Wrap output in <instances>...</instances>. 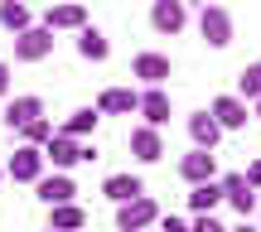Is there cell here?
I'll return each instance as SVG.
<instances>
[{
    "label": "cell",
    "instance_id": "cell-1",
    "mask_svg": "<svg viewBox=\"0 0 261 232\" xmlns=\"http://www.w3.org/2000/svg\"><path fill=\"white\" fill-rule=\"evenodd\" d=\"M39 150H44V160H54V169H73L77 160H97V150H92V145H83V140L63 136V131H54V136H48Z\"/></svg>",
    "mask_w": 261,
    "mask_h": 232
},
{
    "label": "cell",
    "instance_id": "cell-2",
    "mask_svg": "<svg viewBox=\"0 0 261 232\" xmlns=\"http://www.w3.org/2000/svg\"><path fill=\"white\" fill-rule=\"evenodd\" d=\"M150 223H160V208L150 194L130 198V203H116V232H145Z\"/></svg>",
    "mask_w": 261,
    "mask_h": 232
},
{
    "label": "cell",
    "instance_id": "cell-3",
    "mask_svg": "<svg viewBox=\"0 0 261 232\" xmlns=\"http://www.w3.org/2000/svg\"><path fill=\"white\" fill-rule=\"evenodd\" d=\"M198 34H203L208 48H227V44H232V15H227L223 5H203V15H198Z\"/></svg>",
    "mask_w": 261,
    "mask_h": 232
},
{
    "label": "cell",
    "instance_id": "cell-4",
    "mask_svg": "<svg viewBox=\"0 0 261 232\" xmlns=\"http://www.w3.org/2000/svg\"><path fill=\"white\" fill-rule=\"evenodd\" d=\"M48 54H54V29L29 24L24 34H15V58L19 63H39V58H48Z\"/></svg>",
    "mask_w": 261,
    "mask_h": 232
},
{
    "label": "cell",
    "instance_id": "cell-5",
    "mask_svg": "<svg viewBox=\"0 0 261 232\" xmlns=\"http://www.w3.org/2000/svg\"><path fill=\"white\" fill-rule=\"evenodd\" d=\"M15 184H34V179H44V150L39 145H19L15 155H10V169H5Z\"/></svg>",
    "mask_w": 261,
    "mask_h": 232
},
{
    "label": "cell",
    "instance_id": "cell-6",
    "mask_svg": "<svg viewBox=\"0 0 261 232\" xmlns=\"http://www.w3.org/2000/svg\"><path fill=\"white\" fill-rule=\"evenodd\" d=\"M150 24H155L160 34H179V29L189 24L184 0H155V5H150Z\"/></svg>",
    "mask_w": 261,
    "mask_h": 232
},
{
    "label": "cell",
    "instance_id": "cell-7",
    "mask_svg": "<svg viewBox=\"0 0 261 232\" xmlns=\"http://www.w3.org/2000/svg\"><path fill=\"white\" fill-rule=\"evenodd\" d=\"M179 174H184L189 184H208V179L218 174V155L213 150H189V155L179 160Z\"/></svg>",
    "mask_w": 261,
    "mask_h": 232
},
{
    "label": "cell",
    "instance_id": "cell-8",
    "mask_svg": "<svg viewBox=\"0 0 261 232\" xmlns=\"http://www.w3.org/2000/svg\"><path fill=\"white\" fill-rule=\"evenodd\" d=\"M218 189H223V198H227V203H232V208H237L242 218H247V213L256 208V189L247 184L242 174H223V179H218Z\"/></svg>",
    "mask_w": 261,
    "mask_h": 232
},
{
    "label": "cell",
    "instance_id": "cell-9",
    "mask_svg": "<svg viewBox=\"0 0 261 232\" xmlns=\"http://www.w3.org/2000/svg\"><path fill=\"white\" fill-rule=\"evenodd\" d=\"M208 116H213L223 131H242L252 112H247V102H242V97H218V102L208 107Z\"/></svg>",
    "mask_w": 261,
    "mask_h": 232
},
{
    "label": "cell",
    "instance_id": "cell-10",
    "mask_svg": "<svg viewBox=\"0 0 261 232\" xmlns=\"http://www.w3.org/2000/svg\"><path fill=\"white\" fill-rule=\"evenodd\" d=\"M130 155H136L140 165H155V160L165 155V140H160V126H140V131H130Z\"/></svg>",
    "mask_w": 261,
    "mask_h": 232
},
{
    "label": "cell",
    "instance_id": "cell-11",
    "mask_svg": "<svg viewBox=\"0 0 261 232\" xmlns=\"http://www.w3.org/2000/svg\"><path fill=\"white\" fill-rule=\"evenodd\" d=\"M34 184H39V198H44L48 208L73 203V198H77V184H73L68 174H48V179H34Z\"/></svg>",
    "mask_w": 261,
    "mask_h": 232
},
{
    "label": "cell",
    "instance_id": "cell-12",
    "mask_svg": "<svg viewBox=\"0 0 261 232\" xmlns=\"http://www.w3.org/2000/svg\"><path fill=\"white\" fill-rule=\"evenodd\" d=\"M136 107H140V92H130V87H107L97 97V112H107V116H130Z\"/></svg>",
    "mask_w": 261,
    "mask_h": 232
},
{
    "label": "cell",
    "instance_id": "cell-13",
    "mask_svg": "<svg viewBox=\"0 0 261 232\" xmlns=\"http://www.w3.org/2000/svg\"><path fill=\"white\" fill-rule=\"evenodd\" d=\"M87 24V10L83 5H73V0H63V5H48V15H44V29H83Z\"/></svg>",
    "mask_w": 261,
    "mask_h": 232
},
{
    "label": "cell",
    "instance_id": "cell-14",
    "mask_svg": "<svg viewBox=\"0 0 261 232\" xmlns=\"http://www.w3.org/2000/svg\"><path fill=\"white\" fill-rule=\"evenodd\" d=\"M130 73H136L140 83L160 87V83L169 78V58H165V54H136V63H130Z\"/></svg>",
    "mask_w": 261,
    "mask_h": 232
},
{
    "label": "cell",
    "instance_id": "cell-15",
    "mask_svg": "<svg viewBox=\"0 0 261 232\" xmlns=\"http://www.w3.org/2000/svg\"><path fill=\"white\" fill-rule=\"evenodd\" d=\"M140 116H145V126H165L169 121V92L165 87H150V92H140Z\"/></svg>",
    "mask_w": 261,
    "mask_h": 232
},
{
    "label": "cell",
    "instance_id": "cell-16",
    "mask_svg": "<svg viewBox=\"0 0 261 232\" xmlns=\"http://www.w3.org/2000/svg\"><path fill=\"white\" fill-rule=\"evenodd\" d=\"M189 136H194V150H213L218 140H223V126H218L208 112H194L189 116Z\"/></svg>",
    "mask_w": 261,
    "mask_h": 232
},
{
    "label": "cell",
    "instance_id": "cell-17",
    "mask_svg": "<svg viewBox=\"0 0 261 232\" xmlns=\"http://www.w3.org/2000/svg\"><path fill=\"white\" fill-rule=\"evenodd\" d=\"M44 116V102H39V97H15V102L5 107V126L10 131H24L29 121H39Z\"/></svg>",
    "mask_w": 261,
    "mask_h": 232
},
{
    "label": "cell",
    "instance_id": "cell-18",
    "mask_svg": "<svg viewBox=\"0 0 261 232\" xmlns=\"http://www.w3.org/2000/svg\"><path fill=\"white\" fill-rule=\"evenodd\" d=\"M77 54H83L87 63H102V58L112 54V44H107V34H102V29L83 24V29H77Z\"/></svg>",
    "mask_w": 261,
    "mask_h": 232
},
{
    "label": "cell",
    "instance_id": "cell-19",
    "mask_svg": "<svg viewBox=\"0 0 261 232\" xmlns=\"http://www.w3.org/2000/svg\"><path fill=\"white\" fill-rule=\"evenodd\" d=\"M102 194L112 198V203H130V198H140V194H145V184H140L136 174H112V179L102 184Z\"/></svg>",
    "mask_w": 261,
    "mask_h": 232
},
{
    "label": "cell",
    "instance_id": "cell-20",
    "mask_svg": "<svg viewBox=\"0 0 261 232\" xmlns=\"http://www.w3.org/2000/svg\"><path fill=\"white\" fill-rule=\"evenodd\" d=\"M0 24H5L10 34H24V29L34 24V15H29L24 0H0Z\"/></svg>",
    "mask_w": 261,
    "mask_h": 232
},
{
    "label": "cell",
    "instance_id": "cell-21",
    "mask_svg": "<svg viewBox=\"0 0 261 232\" xmlns=\"http://www.w3.org/2000/svg\"><path fill=\"white\" fill-rule=\"evenodd\" d=\"M218 203H223V189H218V179L194 184V194H189V208H194V213H213Z\"/></svg>",
    "mask_w": 261,
    "mask_h": 232
},
{
    "label": "cell",
    "instance_id": "cell-22",
    "mask_svg": "<svg viewBox=\"0 0 261 232\" xmlns=\"http://www.w3.org/2000/svg\"><path fill=\"white\" fill-rule=\"evenodd\" d=\"M97 116H102V112H92V107H77V112L63 121V136H73V140L92 136V131H97Z\"/></svg>",
    "mask_w": 261,
    "mask_h": 232
},
{
    "label": "cell",
    "instance_id": "cell-23",
    "mask_svg": "<svg viewBox=\"0 0 261 232\" xmlns=\"http://www.w3.org/2000/svg\"><path fill=\"white\" fill-rule=\"evenodd\" d=\"M48 227H54V232H77V227H87V213H83L77 203H58Z\"/></svg>",
    "mask_w": 261,
    "mask_h": 232
},
{
    "label": "cell",
    "instance_id": "cell-24",
    "mask_svg": "<svg viewBox=\"0 0 261 232\" xmlns=\"http://www.w3.org/2000/svg\"><path fill=\"white\" fill-rule=\"evenodd\" d=\"M237 87H242V102H256L261 97V63H247L242 78H237Z\"/></svg>",
    "mask_w": 261,
    "mask_h": 232
},
{
    "label": "cell",
    "instance_id": "cell-25",
    "mask_svg": "<svg viewBox=\"0 0 261 232\" xmlns=\"http://www.w3.org/2000/svg\"><path fill=\"white\" fill-rule=\"evenodd\" d=\"M19 136H24V145H44V140H48V136H54V126H48V121H44V116H39V121H29V126H24V131H19Z\"/></svg>",
    "mask_w": 261,
    "mask_h": 232
},
{
    "label": "cell",
    "instance_id": "cell-26",
    "mask_svg": "<svg viewBox=\"0 0 261 232\" xmlns=\"http://www.w3.org/2000/svg\"><path fill=\"white\" fill-rule=\"evenodd\" d=\"M194 232H227L223 223H218L213 213H198V223H194Z\"/></svg>",
    "mask_w": 261,
    "mask_h": 232
},
{
    "label": "cell",
    "instance_id": "cell-27",
    "mask_svg": "<svg viewBox=\"0 0 261 232\" xmlns=\"http://www.w3.org/2000/svg\"><path fill=\"white\" fill-rule=\"evenodd\" d=\"M242 179H247V184H252V189H261V160H252V169H247Z\"/></svg>",
    "mask_w": 261,
    "mask_h": 232
},
{
    "label": "cell",
    "instance_id": "cell-28",
    "mask_svg": "<svg viewBox=\"0 0 261 232\" xmlns=\"http://www.w3.org/2000/svg\"><path fill=\"white\" fill-rule=\"evenodd\" d=\"M165 232H194V227H189L184 218H165Z\"/></svg>",
    "mask_w": 261,
    "mask_h": 232
},
{
    "label": "cell",
    "instance_id": "cell-29",
    "mask_svg": "<svg viewBox=\"0 0 261 232\" xmlns=\"http://www.w3.org/2000/svg\"><path fill=\"white\" fill-rule=\"evenodd\" d=\"M5 92H10V68L0 63V97H5Z\"/></svg>",
    "mask_w": 261,
    "mask_h": 232
},
{
    "label": "cell",
    "instance_id": "cell-30",
    "mask_svg": "<svg viewBox=\"0 0 261 232\" xmlns=\"http://www.w3.org/2000/svg\"><path fill=\"white\" fill-rule=\"evenodd\" d=\"M252 107H256V112H252V116H256V121H261V97H256V102H252Z\"/></svg>",
    "mask_w": 261,
    "mask_h": 232
},
{
    "label": "cell",
    "instance_id": "cell-31",
    "mask_svg": "<svg viewBox=\"0 0 261 232\" xmlns=\"http://www.w3.org/2000/svg\"><path fill=\"white\" fill-rule=\"evenodd\" d=\"M227 232H252V227H247V223H242V227H227Z\"/></svg>",
    "mask_w": 261,
    "mask_h": 232
},
{
    "label": "cell",
    "instance_id": "cell-32",
    "mask_svg": "<svg viewBox=\"0 0 261 232\" xmlns=\"http://www.w3.org/2000/svg\"><path fill=\"white\" fill-rule=\"evenodd\" d=\"M198 5H208V0H198Z\"/></svg>",
    "mask_w": 261,
    "mask_h": 232
},
{
    "label": "cell",
    "instance_id": "cell-33",
    "mask_svg": "<svg viewBox=\"0 0 261 232\" xmlns=\"http://www.w3.org/2000/svg\"><path fill=\"white\" fill-rule=\"evenodd\" d=\"M48 232H54V227H48Z\"/></svg>",
    "mask_w": 261,
    "mask_h": 232
}]
</instances>
